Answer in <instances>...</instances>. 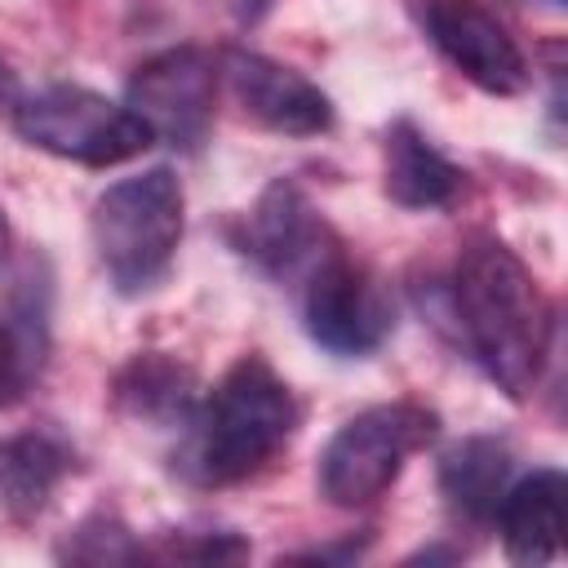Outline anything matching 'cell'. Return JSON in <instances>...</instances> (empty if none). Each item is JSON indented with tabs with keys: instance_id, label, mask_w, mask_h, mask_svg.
<instances>
[{
	"instance_id": "obj_1",
	"label": "cell",
	"mask_w": 568,
	"mask_h": 568,
	"mask_svg": "<svg viewBox=\"0 0 568 568\" xmlns=\"http://www.w3.org/2000/svg\"><path fill=\"white\" fill-rule=\"evenodd\" d=\"M448 315L479 373L506 399H528L550 355L555 311L506 240L479 231L462 244L448 275Z\"/></svg>"
},
{
	"instance_id": "obj_2",
	"label": "cell",
	"mask_w": 568,
	"mask_h": 568,
	"mask_svg": "<svg viewBox=\"0 0 568 568\" xmlns=\"http://www.w3.org/2000/svg\"><path fill=\"white\" fill-rule=\"evenodd\" d=\"M297 426L302 408L293 386L262 355H240L178 426L169 466L191 488H235L257 479L293 444Z\"/></svg>"
},
{
	"instance_id": "obj_3",
	"label": "cell",
	"mask_w": 568,
	"mask_h": 568,
	"mask_svg": "<svg viewBox=\"0 0 568 568\" xmlns=\"http://www.w3.org/2000/svg\"><path fill=\"white\" fill-rule=\"evenodd\" d=\"M186 226V195L173 169H142L111 182L89 213L98 262L124 297H142L164 284Z\"/></svg>"
},
{
	"instance_id": "obj_4",
	"label": "cell",
	"mask_w": 568,
	"mask_h": 568,
	"mask_svg": "<svg viewBox=\"0 0 568 568\" xmlns=\"http://www.w3.org/2000/svg\"><path fill=\"white\" fill-rule=\"evenodd\" d=\"M439 435V413L422 399H386L333 430V439L320 453L315 488L337 510H364L377 506L404 466L430 448Z\"/></svg>"
},
{
	"instance_id": "obj_5",
	"label": "cell",
	"mask_w": 568,
	"mask_h": 568,
	"mask_svg": "<svg viewBox=\"0 0 568 568\" xmlns=\"http://www.w3.org/2000/svg\"><path fill=\"white\" fill-rule=\"evenodd\" d=\"M13 129L27 146H40L58 160H75L89 169L138 160L155 138L124 106L84 84H44L13 102Z\"/></svg>"
},
{
	"instance_id": "obj_6",
	"label": "cell",
	"mask_w": 568,
	"mask_h": 568,
	"mask_svg": "<svg viewBox=\"0 0 568 568\" xmlns=\"http://www.w3.org/2000/svg\"><path fill=\"white\" fill-rule=\"evenodd\" d=\"M293 288L306 337L337 359H364L395 333L390 288L373 275V266L351 257L346 240H333Z\"/></svg>"
},
{
	"instance_id": "obj_7",
	"label": "cell",
	"mask_w": 568,
	"mask_h": 568,
	"mask_svg": "<svg viewBox=\"0 0 568 568\" xmlns=\"http://www.w3.org/2000/svg\"><path fill=\"white\" fill-rule=\"evenodd\" d=\"M217 58L200 44H173L133 67L124 106L151 129L155 142L173 151H200L213 129L217 102Z\"/></svg>"
},
{
	"instance_id": "obj_8",
	"label": "cell",
	"mask_w": 568,
	"mask_h": 568,
	"mask_svg": "<svg viewBox=\"0 0 568 568\" xmlns=\"http://www.w3.org/2000/svg\"><path fill=\"white\" fill-rule=\"evenodd\" d=\"M430 49L475 89L493 98H519L532 84V67L519 40L484 0H408Z\"/></svg>"
},
{
	"instance_id": "obj_9",
	"label": "cell",
	"mask_w": 568,
	"mask_h": 568,
	"mask_svg": "<svg viewBox=\"0 0 568 568\" xmlns=\"http://www.w3.org/2000/svg\"><path fill=\"white\" fill-rule=\"evenodd\" d=\"M333 240H342V235L328 226V217L311 204V195L293 178H275L235 231V248L257 271H266L271 280L288 284V288Z\"/></svg>"
},
{
	"instance_id": "obj_10",
	"label": "cell",
	"mask_w": 568,
	"mask_h": 568,
	"mask_svg": "<svg viewBox=\"0 0 568 568\" xmlns=\"http://www.w3.org/2000/svg\"><path fill=\"white\" fill-rule=\"evenodd\" d=\"M217 71L231 89V98L240 102V111L248 120H257L271 133L284 138H320L333 129V102L328 93L306 80L302 71L253 53V49H222L217 53Z\"/></svg>"
},
{
	"instance_id": "obj_11",
	"label": "cell",
	"mask_w": 568,
	"mask_h": 568,
	"mask_svg": "<svg viewBox=\"0 0 568 568\" xmlns=\"http://www.w3.org/2000/svg\"><path fill=\"white\" fill-rule=\"evenodd\" d=\"M75 444L53 426H27L0 435V506L13 519H36L49 510L53 493L75 475Z\"/></svg>"
},
{
	"instance_id": "obj_12",
	"label": "cell",
	"mask_w": 568,
	"mask_h": 568,
	"mask_svg": "<svg viewBox=\"0 0 568 568\" xmlns=\"http://www.w3.org/2000/svg\"><path fill=\"white\" fill-rule=\"evenodd\" d=\"M564 497L568 479L555 466H541L524 479H510V488L497 501V532L515 564H550L564 546Z\"/></svg>"
},
{
	"instance_id": "obj_13",
	"label": "cell",
	"mask_w": 568,
	"mask_h": 568,
	"mask_svg": "<svg viewBox=\"0 0 568 568\" xmlns=\"http://www.w3.org/2000/svg\"><path fill=\"white\" fill-rule=\"evenodd\" d=\"M382 160H386V195L399 209L430 213V209H453L466 195V169L453 164L413 120H395L382 138Z\"/></svg>"
},
{
	"instance_id": "obj_14",
	"label": "cell",
	"mask_w": 568,
	"mask_h": 568,
	"mask_svg": "<svg viewBox=\"0 0 568 568\" xmlns=\"http://www.w3.org/2000/svg\"><path fill=\"white\" fill-rule=\"evenodd\" d=\"M515 453L497 435H466L439 457V497L462 524H493L501 493L510 488Z\"/></svg>"
},
{
	"instance_id": "obj_15",
	"label": "cell",
	"mask_w": 568,
	"mask_h": 568,
	"mask_svg": "<svg viewBox=\"0 0 568 568\" xmlns=\"http://www.w3.org/2000/svg\"><path fill=\"white\" fill-rule=\"evenodd\" d=\"M111 399L124 417L146 426H182L200 404V377L169 351H138L111 382Z\"/></svg>"
},
{
	"instance_id": "obj_16",
	"label": "cell",
	"mask_w": 568,
	"mask_h": 568,
	"mask_svg": "<svg viewBox=\"0 0 568 568\" xmlns=\"http://www.w3.org/2000/svg\"><path fill=\"white\" fill-rule=\"evenodd\" d=\"M62 564H84V568H111V564H142L146 546L133 537V528L115 510H93L84 515L62 541L53 546Z\"/></svg>"
},
{
	"instance_id": "obj_17",
	"label": "cell",
	"mask_w": 568,
	"mask_h": 568,
	"mask_svg": "<svg viewBox=\"0 0 568 568\" xmlns=\"http://www.w3.org/2000/svg\"><path fill=\"white\" fill-rule=\"evenodd\" d=\"M44 359V320H4L0 315V408H13Z\"/></svg>"
},
{
	"instance_id": "obj_18",
	"label": "cell",
	"mask_w": 568,
	"mask_h": 568,
	"mask_svg": "<svg viewBox=\"0 0 568 568\" xmlns=\"http://www.w3.org/2000/svg\"><path fill=\"white\" fill-rule=\"evenodd\" d=\"M146 559H160V564H235V559H248V541L240 532H226V528H209V532L173 528V532H160L155 546H146Z\"/></svg>"
},
{
	"instance_id": "obj_19",
	"label": "cell",
	"mask_w": 568,
	"mask_h": 568,
	"mask_svg": "<svg viewBox=\"0 0 568 568\" xmlns=\"http://www.w3.org/2000/svg\"><path fill=\"white\" fill-rule=\"evenodd\" d=\"M368 541H373V532H364V537H346V541H333V546H311V550H297V555H288V559H297V564H351V559H359L364 550H368Z\"/></svg>"
},
{
	"instance_id": "obj_20",
	"label": "cell",
	"mask_w": 568,
	"mask_h": 568,
	"mask_svg": "<svg viewBox=\"0 0 568 568\" xmlns=\"http://www.w3.org/2000/svg\"><path fill=\"white\" fill-rule=\"evenodd\" d=\"M209 4H217L235 27H257L271 13V0H209Z\"/></svg>"
},
{
	"instance_id": "obj_21",
	"label": "cell",
	"mask_w": 568,
	"mask_h": 568,
	"mask_svg": "<svg viewBox=\"0 0 568 568\" xmlns=\"http://www.w3.org/2000/svg\"><path fill=\"white\" fill-rule=\"evenodd\" d=\"M515 4H528V9H541V13H564L568 0H515Z\"/></svg>"
},
{
	"instance_id": "obj_22",
	"label": "cell",
	"mask_w": 568,
	"mask_h": 568,
	"mask_svg": "<svg viewBox=\"0 0 568 568\" xmlns=\"http://www.w3.org/2000/svg\"><path fill=\"white\" fill-rule=\"evenodd\" d=\"M13 98V71H9V62L0 58V102H9Z\"/></svg>"
},
{
	"instance_id": "obj_23",
	"label": "cell",
	"mask_w": 568,
	"mask_h": 568,
	"mask_svg": "<svg viewBox=\"0 0 568 568\" xmlns=\"http://www.w3.org/2000/svg\"><path fill=\"white\" fill-rule=\"evenodd\" d=\"M9 244H13V231H9V217H4V209H0V266H4V257H9Z\"/></svg>"
}]
</instances>
